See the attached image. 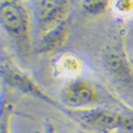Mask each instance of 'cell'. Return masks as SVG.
Returning a JSON list of instances; mask_svg holds the SVG:
<instances>
[{"label": "cell", "instance_id": "obj_10", "mask_svg": "<svg viewBox=\"0 0 133 133\" xmlns=\"http://www.w3.org/2000/svg\"><path fill=\"white\" fill-rule=\"evenodd\" d=\"M110 9L118 16L133 14V0H111Z\"/></svg>", "mask_w": 133, "mask_h": 133}, {"label": "cell", "instance_id": "obj_1", "mask_svg": "<svg viewBox=\"0 0 133 133\" xmlns=\"http://www.w3.org/2000/svg\"><path fill=\"white\" fill-rule=\"evenodd\" d=\"M1 25L21 54H28L32 47L31 20L26 6L19 0L1 2Z\"/></svg>", "mask_w": 133, "mask_h": 133}, {"label": "cell", "instance_id": "obj_5", "mask_svg": "<svg viewBox=\"0 0 133 133\" xmlns=\"http://www.w3.org/2000/svg\"><path fill=\"white\" fill-rule=\"evenodd\" d=\"M2 78L3 80L6 82V84H9L10 86L15 87L16 90L29 94L31 96H34L41 100L45 101L53 107H55L57 109L63 111L67 114V111L64 109V107L61 103H58L55 100L48 96L45 92H44L42 88L39 87V85L33 80L31 77H29L26 72H24L21 69H19L18 67H15L14 65L6 63V64H2Z\"/></svg>", "mask_w": 133, "mask_h": 133}, {"label": "cell", "instance_id": "obj_3", "mask_svg": "<svg viewBox=\"0 0 133 133\" xmlns=\"http://www.w3.org/2000/svg\"><path fill=\"white\" fill-rule=\"evenodd\" d=\"M103 67L117 91L133 105V67L124 53L111 49L102 58Z\"/></svg>", "mask_w": 133, "mask_h": 133}, {"label": "cell", "instance_id": "obj_12", "mask_svg": "<svg viewBox=\"0 0 133 133\" xmlns=\"http://www.w3.org/2000/svg\"><path fill=\"white\" fill-rule=\"evenodd\" d=\"M131 64H132V67H133V58H132V60H131Z\"/></svg>", "mask_w": 133, "mask_h": 133}, {"label": "cell", "instance_id": "obj_6", "mask_svg": "<svg viewBox=\"0 0 133 133\" xmlns=\"http://www.w3.org/2000/svg\"><path fill=\"white\" fill-rule=\"evenodd\" d=\"M69 0H35L33 9L38 29L46 33L64 23Z\"/></svg>", "mask_w": 133, "mask_h": 133}, {"label": "cell", "instance_id": "obj_11", "mask_svg": "<svg viewBox=\"0 0 133 133\" xmlns=\"http://www.w3.org/2000/svg\"><path fill=\"white\" fill-rule=\"evenodd\" d=\"M44 133H58V131L52 123H47L44 128Z\"/></svg>", "mask_w": 133, "mask_h": 133}, {"label": "cell", "instance_id": "obj_9", "mask_svg": "<svg viewBox=\"0 0 133 133\" xmlns=\"http://www.w3.org/2000/svg\"><path fill=\"white\" fill-rule=\"evenodd\" d=\"M111 5V0H82V8L91 15L103 14Z\"/></svg>", "mask_w": 133, "mask_h": 133}, {"label": "cell", "instance_id": "obj_8", "mask_svg": "<svg viewBox=\"0 0 133 133\" xmlns=\"http://www.w3.org/2000/svg\"><path fill=\"white\" fill-rule=\"evenodd\" d=\"M68 25L66 21L60 24L55 28L44 33V36L39 42L38 51L41 53H49L61 48L67 39Z\"/></svg>", "mask_w": 133, "mask_h": 133}, {"label": "cell", "instance_id": "obj_4", "mask_svg": "<svg viewBox=\"0 0 133 133\" xmlns=\"http://www.w3.org/2000/svg\"><path fill=\"white\" fill-rule=\"evenodd\" d=\"M74 119L87 129L100 133H120L125 118L119 113L97 107L84 111H71Z\"/></svg>", "mask_w": 133, "mask_h": 133}, {"label": "cell", "instance_id": "obj_2", "mask_svg": "<svg viewBox=\"0 0 133 133\" xmlns=\"http://www.w3.org/2000/svg\"><path fill=\"white\" fill-rule=\"evenodd\" d=\"M100 95L93 82L85 78L66 82L60 93V103L67 111H84L99 107Z\"/></svg>", "mask_w": 133, "mask_h": 133}, {"label": "cell", "instance_id": "obj_7", "mask_svg": "<svg viewBox=\"0 0 133 133\" xmlns=\"http://www.w3.org/2000/svg\"><path fill=\"white\" fill-rule=\"evenodd\" d=\"M83 61L77 53L66 51L59 54L52 63L53 76L66 82L79 78L83 70Z\"/></svg>", "mask_w": 133, "mask_h": 133}]
</instances>
